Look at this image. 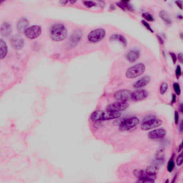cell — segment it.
Instances as JSON below:
<instances>
[{"instance_id":"cell-7","label":"cell","mask_w":183,"mask_h":183,"mask_svg":"<svg viewBox=\"0 0 183 183\" xmlns=\"http://www.w3.org/2000/svg\"><path fill=\"white\" fill-rule=\"evenodd\" d=\"M163 124L161 120L153 118L146 120L142 124L141 128L143 131H148L160 126Z\"/></svg>"},{"instance_id":"cell-32","label":"cell","mask_w":183,"mask_h":183,"mask_svg":"<svg viewBox=\"0 0 183 183\" xmlns=\"http://www.w3.org/2000/svg\"><path fill=\"white\" fill-rule=\"evenodd\" d=\"M181 69L179 65H177L176 70V75L177 79H178L181 75Z\"/></svg>"},{"instance_id":"cell-41","label":"cell","mask_w":183,"mask_h":183,"mask_svg":"<svg viewBox=\"0 0 183 183\" xmlns=\"http://www.w3.org/2000/svg\"><path fill=\"white\" fill-rule=\"evenodd\" d=\"M182 147H183L182 142V143H181V144H180V145L179 147V149H178L179 152L180 151H181V149H182Z\"/></svg>"},{"instance_id":"cell-21","label":"cell","mask_w":183,"mask_h":183,"mask_svg":"<svg viewBox=\"0 0 183 183\" xmlns=\"http://www.w3.org/2000/svg\"><path fill=\"white\" fill-rule=\"evenodd\" d=\"M146 172L149 175L156 176L159 171V168L155 166H149L146 169Z\"/></svg>"},{"instance_id":"cell-22","label":"cell","mask_w":183,"mask_h":183,"mask_svg":"<svg viewBox=\"0 0 183 183\" xmlns=\"http://www.w3.org/2000/svg\"><path fill=\"white\" fill-rule=\"evenodd\" d=\"M1 31L3 35L5 36L9 35L11 31L10 26L7 23L3 24L1 27Z\"/></svg>"},{"instance_id":"cell-1","label":"cell","mask_w":183,"mask_h":183,"mask_svg":"<svg viewBox=\"0 0 183 183\" xmlns=\"http://www.w3.org/2000/svg\"><path fill=\"white\" fill-rule=\"evenodd\" d=\"M67 30L65 25L61 23L54 24L51 26L50 30V36L53 41H62L67 36Z\"/></svg>"},{"instance_id":"cell-28","label":"cell","mask_w":183,"mask_h":183,"mask_svg":"<svg viewBox=\"0 0 183 183\" xmlns=\"http://www.w3.org/2000/svg\"><path fill=\"white\" fill-rule=\"evenodd\" d=\"M173 88L175 91V93L177 95H180L181 94V89L179 85L177 83H174L173 84Z\"/></svg>"},{"instance_id":"cell-8","label":"cell","mask_w":183,"mask_h":183,"mask_svg":"<svg viewBox=\"0 0 183 183\" xmlns=\"http://www.w3.org/2000/svg\"><path fill=\"white\" fill-rule=\"evenodd\" d=\"M129 104L126 102H119L109 105L107 108V111L113 112H118L123 111L128 108Z\"/></svg>"},{"instance_id":"cell-15","label":"cell","mask_w":183,"mask_h":183,"mask_svg":"<svg viewBox=\"0 0 183 183\" xmlns=\"http://www.w3.org/2000/svg\"><path fill=\"white\" fill-rule=\"evenodd\" d=\"M140 56V53L137 50H132L128 52L126 54L127 59L129 62H135L139 58Z\"/></svg>"},{"instance_id":"cell-24","label":"cell","mask_w":183,"mask_h":183,"mask_svg":"<svg viewBox=\"0 0 183 183\" xmlns=\"http://www.w3.org/2000/svg\"><path fill=\"white\" fill-rule=\"evenodd\" d=\"M142 16L144 18L149 22L154 21L155 19L153 16L148 12H144L142 14Z\"/></svg>"},{"instance_id":"cell-18","label":"cell","mask_w":183,"mask_h":183,"mask_svg":"<svg viewBox=\"0 0 183 183\" xmlns=\"http://www.w3.org/2000/svg\"><path fill=\"white\" fill-rule=\"evenodd\" d=\"M117 3V5L121 9L123 10L124 11L126 9L129 11H132L133 8L132 7L130 4L129 3L128 1H120L119 2Z\"/></svg>"},{"instance_id":"cell-3","label":"cell","mask_w":183,"mask_h":183,"mask_svg":"<svg viewBox=\"0 0 183 183\" xmlns=\"http://www.w3.org/2000/svg\"><path fill=\"white\" fill-rule=\"evenodd\" d=\"M146 69L143 63L136 64L128 68L126 73V76L129 79H133L140 76L144 73Z\"/></svg>"},{"instance_id":"cell-5","label":"cell","mask_w":183,"mask_h":183,"mask_svg":"<svg viewBox=\"0 0 183 183\" xmlns=\"http://www.w3.org/2000/svg\"><path fill=\"white\" fill-rule=\"evenodd\" d=\"M139 120L136 117L124 118L119 123V129L122 131L130 130L139 124Z\"/></svg>"},{"instance_id":"cell-38","label":"cell","mask_w":183,"mask_h":183,"mask_svg":"<svg viewBox=\"0 0 183 183\" xmlns=\"http://www.w3.org/2000/svg\"><path fill=\"white\" fill-rule=\"evenodd\" d=\"M180 131L181 132H182L183 131V121H182L180 123L179 126Z\"/></svg>"},{"instance_id":"cell-30","label":"cell","mask_w":183,"mask_h":183,"mask_svg":"<svg viewBox=\"0 0 183 183\" xmlns=\"http://www.w3.org/2000/svg\"><path fill=\"white\" fill-rule=\"evenodd\" d=\"M85 5L89 8H92L96 5V3L91 1H85L84 2Z\"/></svg>"},{"instance_id":"cell-9","label":"cell","mask_w":183,"mask_h":183,"mask_svg":"<svg viewBox=\"0 0 183 183\" xmlns=\"http://www.w3.org/2000/svg\"><path fill=\"white\" fill-rule=\"evenodd\" d=\"M131 91L127 89H122L114 93V97L116 100L122 102H126L131 99Z\"/></svg>"},{"instance_id":"cell-13","label":"cell","mask_w":183,"mask_h":183,"mask_svg":"<svg viewBox=\"0 0 183 183\" xmlns=\"http://www.w3.org/2000/svg\"><path fill=\"white\" fill-rule=\"evenodd\" d=\"M134 175L138 179L147 178L155 180L156 178V176L149 175L147 173L146 171L143 170L136 169L133 171Z\"/></svg>"},{"instance_id":"cell-36","label":"cell","mask_w":183,"mask_h":183,"mask_svg":"<svg viewBox=\"0 0 183 183\" xmlns=\"http://www.w3.org/2000/svg\"><path fill=\"white\" fill-rule=\"evenodd\" d=\"M178 114L177 111H176L175 112V116H174V121L176 124H177L178 121Z\"/></svg>"},{"instance_id":"cell-33","label":"cell","mask_w":183,"mask_h":183,"mask_svg":"<svg viewBox=\"0 0 183 183\" xmlns=\"http://www.w3.org/2000/svg\"><path fill=\"white\" fill-rule=\"evenodd\" d=\"M170 55H171L173 63L175 64L176 62L177 58L176 54L174 53L171 52L170 53Z\"/></svg>"},{"instance_id":"cell-23","label":"cell","mask_w":183,"mask_h":183,"mask_svg":"<svg viewBox=\"0 0 183 183\" xmlns=\"http://www.w3.org/2000/svg\"><path fill=\"white\" fill-rule=\"evenodd\" d=\"M165 156L164 149L160 148L158 150L156 154V160L159 161H163L164 160Z\"/></svg>"},{"instance_id":"cell-39","label":"cell","mask_w":183,"mask_h":183,"mask_svg":"<svg viewBox=\"0 0 183 183\" xmlns=\"http://www.w3.org/2000/svg\"><path fill=\"white\" fill-rule=\"evenodd\" d=\"M176 100V96L175 94H173L172 96V103H174L175 102Z\"/></svg>"},{"instance_id":"cell-42","label":"cell","mask_w":183,"mask_h":183,"mask_svg":"<svg viewBox=\"0 0 183 183\" xmlns=\"http://www.w3.org/2000/svg\"><path fill=\"white\" fill-rule=\"evenodd\" d=\"M177 17L180 19H182V16L181 15H178V16H177Z\"/></svg>"},{"instance_id":"cell-17","label":"cell","mask_w":183,"mask_h":183,"mask_svg":"<svg viewBox=\"0 0 183 183\" xmlns=\"http://www.w3.org/2000/svg\"><path fill=\"white\" fill-rule=\"evenodd\" d=\"M110 39L111 40H117L119 42L122 44L124 46H127V41L126 39L123 36L119 34H113L110 37Z\"/></svg>"},{"instance_id":"cell-34","label":"cell","mask_w":183,"mask_h":183,"mask_svg":"<svg viewBox=\"0 0 183 183\" xmlns=\"http://www.w3.org/2000/svg\"><path fill=\"white\" fill-rule=\"evenodd\" d=\"M175 3L177 6L180 8V9H183L182 2L181 1H175Z\"/></svg>"},{"instance_id":"cell-35","label":"cell","mask_w":183,"mask_h":183,"mask_svg":"<svg viewBox=\"0 0 183 183\" xmlns=\"http://www.w3.org/2000/svg\"><path fill=\"white\" fill-rule=\"evenodd\" d=\"M177 58H178V61H179L180 63H183V54L182 53H180V54H178Z\"/></svg>"},{"instance_id":"cell-2","label":"cell","mask_w":183,"mask_h":183,"mask_svg":"<svg viewBox=\"0 0 183 183\" xmlns=\"http://www.w3.org/2000/svg\"><path fill=\"white\" fill-rule=\"evenodd\" d=\"M121 114L119 112H113L106 111L98 110L92 113L91 115V120L95 122L114 119L121 117Z\"/></svg>"},{"instance_id":"cell-25","label":"cell","mask_w":183,"mask_h":183,"mask_svg":"<svg viewBox=\"0 0 183 183\" xmlns=\"http://www.w3.org/2000/svg\"><path fill=\"white\" fill-rule=\"evenodd\" d=\"M168 88V85L166 82H163L161 85L160 87V93L162 95L165 93Z\"/></svg>"},{"instance_id":"cell-31","label":"cell","mask_w":183,"mask_h":183,"mask_svg":"<svg viewBox=\"0 0 183 183\" xmlns=\"http://www.w3.org/2000/svg\"><path fill=\"white\" fill-rule=\"evenodd\" d=\"M142 24L144 25V26H145L148 30H149V31L151 32V33L154 32V31L153 29L151 28L150 25H149V24L146 21L144 20H142L141 21Z\"/></svg>"},{"instance_id":"cell-12","label":"cell","mask_w":183,"mask_h":183,"mask_svg":"<svg viewBox=\"0 0 183 183\" xmlns=\"http://www.w3.org/2000/svg\"><path fill=\"white\" fill-rule=\"evenodd\" d=\"M148 96V92L147 91L141 89L132 92L131 99L135 101H141L146 99Z\"/></svg>"},{"instance_id":"cell-16","label":"cell","mask_w":183,"mask_h":183,"mask_svg":"<svg viewBox=\"0 0 183 183\" xmlns=\"http://www.w3.org/2000/svg\"><path fill=\"white\" fill-rule=\"evenodd\" d=\"M8 52L7 46L3 40H0V58L2 59L5 58Z\"/></svg>"},{"instance_id":"cell-40","label":"cell","mask_w":183,"mask_h":183,"mask_svg":"<svg viewBox=\"0 0 183 183\" xmlns=\"http://www.w3.org/2000/svg\"><path fill=\"white\" fill-rule=\"evenodd\" d=\"M183 105L182 103H181V104L180 105V111H181V112H183Z\"/></svg>"},{"instance_id":"cell-29","label":"cell","mask_w":183,"mask_h":183,"mask_svg":"<svg viewBox=\"0 0 183 183\" xmlns=\"http://www.w3.org/2000/svg\"><path fill=\"white\" fill-rule=\"evenodd\" d=\"M183 152L180 155H179L178 157H177L176 160V163L177 166H180L182 165L183 163Z\"/></svg>"},{"instance_id":"cell-14","label":"cell","mask_w":183,"mask_h":183,"mask_svg":"<svg viewBox=\"0 0 183 183\" xmlns=\"http://www.w3.org/2000/svg\"><path fill=\"white\" fill-rule=\"evenodd\" d=\"M150 81V77L149 76H144L134 83L133 87L136 89L144 87L148 84Z\"/></svg>"},{"instance_id":"cell-20","label":"cell","mask_w":183,"mask_h":183,"mask_svg":"<svg viewBox=\"0 0 183 183\" xmlns=\"http://www.w3.org/2000/svg\"><path fill=\"white\" fill-rule=\"evenodd\" d=\"M159 16L167 24H170L171 23V19L166 11L163 10L161 11L159 13Z\"/></svg>"},{"instance_id":"cell-27","label":"cell","mask_w":183,"mask_h":183,"mask_svg":"<svg viewBox=\"0 0 183 183\" xmlns=\"http://www.w3.org/2000/svg\"><path fill=\"white\" fill-rule=\"evenodd\" d=\"M137 183H152L155 182V180L147 178H139L138 181H137Z\"/></svg>"},{"instance_id":"cell-26","label":"cell","mask_w":183,"mask_h":183,"mask_svg":"<svg viewBox=\"0 0 183 183\" xmlns=\"http://www.w3.org/2000/svg\"><path fill=\"white\" fill-rule=\"evenodd\" d=\"M174 163L173 159H172L168 163L167 166V171L171 172L174 170Z\"/></svg>"},{"instance_id":"cell-4","label":"cell","mask_w":183,"mask_h":183,"mask_svg":"<svg viewBox=\"0 0 183 183\" xmlns=\"http://www.w3.org/2000/svg\"><path fill=\"white\" fill-rule=\"evenodd\" d=\"M106 32L102 28H98L89 32L87 40L89 43H95L101 41L105 37Z\"/></svg>"},{"instance_id":"cell-10","label":"cell","mask_w":183,"mask_h":183,"mask_svg":"<svg viewBox=\"0 0 183 183\" xmlns=\"http://www.w3.org/2000/svg\"><path fill=\"white\" fill-rule=\"evenodd\" d=\"M166 134L165 130L163 128H160L151 131L148 134V137L150 139L156 140L164 138Z\"/></svg>"},{"instance_id":"cell-19","label":"cell","mask_w":183,"mask_h":183,"mask_svg":"<svg viewBox=\"0 0 183 183\" xmlns=\"http://www.w3.org/2000/svg\"><path fill=\"white\" fill-rule=\"evenodd\" d=\"M28 25V21L25 19H22L19 21L17 25L18 30L20 32L25 31L27 28Z\"/></svg>"},{"instance_id":"cell-6","label":"cell","mask_w":183,"mask_h":183,"mask_svg":"<svg viewBox=\"0 0 183 183\" xmlns=\"http://www.w3.org/2000/svg\"><path fill=\"white\" fill-rule=\"evenodd\" d=\"M26 37L30 40H34L40 35L42 29L38 25H33L28 27L24 32Z\"/></svg>"},{"instance_id":"cell-37","label":"cell","mask_w":183,"mask_h":183,"mask_svg":"<svg viewBox=\"0 0 183 183\" xmlns=\"http://www.w3.org/2000/svg\"><path fill=\"white\" fill-rule=\"evenodd\" d=\"M157 37L160 44H163V43H164V40H163V38H162L159 35L157 36Z\"/></svg>"},{"instance_id":"cell-11","label":"cell","mask_w":183,"mask_h":183,"mask_svg":"<svg viewBox=\"0 0 183 183\" xmlns=\"http://www.w3.org/2000/svg\"><path fill=\"white\" fill-rule=\"evenodd\" d=\"M11 46L15 49L19 50L23 48L24 45V40L18 35L13 36L10 40Z\"/></svg>"}]
</instances>
